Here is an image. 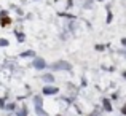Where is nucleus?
I'll return each instance as SVG.
<instances>
[{
  "instance_id": "1",
  "label": "nucleus",
  "mask_w": 126,
  "mask_h": 116,
  "mask_svg": "<svg viewBox=\"0 0 126 116\" xmlns=\"http://www.w3.org/2000/svg\"><path fill=\"white\" fill-rule=\"evenodd\" d=\"M48 68L49 72H65V73H72L74 72V67H72V64L69 61H65V59H58V61L51 62V64H48Z\"/></svg>"
},
{
  "instance_id": "2",
  "label": "nucleus",
  "mask_w": 126,
  "mask_h": 116,
  "mask_svg": "<svg viewBox=\"0 0 126 116\" xmlns=\"http://www.w3.org/2000/svg\"><path fill=\"white\" fill-rule=\"evenodd\" d=\"M43 102H45V99H43L42 94H35L32 97V103H34V110H35V115L37 116H48V113L43 108Z\"/></svg>"
},
{
  "instance_id": "3",
  "label": "nucleus",
  "mask_w": 126,
  "mask_h": 116,
  "mask_svg": "<svg viewBox=\"0 0 126 116\" xmlns=\"http://www.w3.org/2000/svg\"><path fill=\"white\" fill-rule=\"evenodd\" d=\"M32 67H34L35 72H45L48 68V62H46L45 57H40V56H35L32 59Z\"/></svg>"
},
{
  "instance_id": "4",
  "label": "nucleus",
  "mask_w": 126,
  "mask_h": 116,
  "mask_svg": "<svg viewBox=\"0 0 126 116\" xmlns=\"http://www.w3.org/2000/svg\"><path fill=\"white\" fill-rule=\"evenodd\" d=\"M61 89L56 84H45L42 88V95L43 97H53V95H58Z\"/></svg>"
},
{
  "instance_id": "5",
  "label": "nucleus",
  "mask_w": 126,
  "mask_h": 116,
  "mask_svg": "<svg viewBox=\"0 0 126 116\" xmlns=\"http://www.w3.org/2000/svg\"><path fill=\"white\" fill-rule=\"evenodd\" d=\"M40 79H42L43 83H45V84H54V83H56V77H54V73H53V72H49V70L42 72Z\"/></svg>"
},
{
  "instance_id": "6",
  "label": "nucleus",
  "mask_w": 126,
  "mask_h": 116,
  "mask_svg": "<svg viewBox=\"0 0 126 116\" xmlns=\"http://www.w3.org/2000/svg\"><path fill=\"white\" fill-rule=\"evenodd\" d=\"M102 110H104L105 113H112V111H113V105H112V100L109 97L102 99Z\"/></svg>"
},
{
  "instance_id": "7",
  "label": "nucleus",
  "mask_w": 126,
  "mask_h": 116,
  "mask_svg": "<svg viewBox=\"0 0 126 116\" xmlns=\"http://www.w3.org/2000/svg\"><path fill=\"white\" fill-rule=\"evenodd\" d=\"M35 56H37L35 49H26V51L19 52V57H21V59H34Z\"/></svg>"
},
{
  "instance_id": "8",
  "label": "nucleus",
  "mask_w": 126,
  "mask_h": 116,
  "mask_svg": "<svg viewBox=\"0 0 126 116\" xmlns=\"http://www.w3.org/2000/svg\"><path fill=\"white\" fill-rule=\"evenodd\" d=\"M11 24H13V19L10 18V14L8 16H2V18H0V26H2V27H10Z\"/></svg>"
},
{
  "instance_id": "9",
  "label": "nucleus",
  "mask_w": 126,
  "mask_h": 116,
  "mask_svg": "<svg viewBox=\"0 0 126 116\" xmlns=\"http://www.w3.org/2000/svg\"><path fill=\"white\" fill-rule=\"evenodd\" d=\"M13 34H15V37H16V40H18V43H24V41H26V34H24V32H21L19 29H15V32H13Z\"/></svg>"
},
{
  "instance_id": "10",
  "label": "nucleus",
  "mask_w": 126,
  "mask_h": 116,
  "mask_svg": "<svg viewBox=\"0 0 126 116\" xmlns=\"http://www.w3.org/2000/svg\"><path fill=\"white\" fill-rule=\"evenodd\" d=\"M15 113H16V116H27L29 115V108L26 107V105H22V107H18V108H16Z\"/></svg>"
},
{
  "instance_id": "11",
  "label": "nucleus",
  "mask_w": 126,
  "mask_h": 116,
  "mask_svg": "<svg viewBox=\"0 0 126 116\" xmlns=\"http://www.w3.org/2000/svg\"><path fill=\"white\" fill-rule=\"evenodd\" d=\"M16 108H18V103H16V102H8V103H5V108H3V110H6V111H15Z\"/></svg>"
},
{
  "instance_id": "12",
  "label": "nucleus",
  "mask_w": 126,
  "mask_h": 116,
  "mask_svg": "<svg viewBox=\"0 0 126 116\" xmlns=\"http://www.w3.org/2000/svg\"><path fill=\"white\" fill-rule=\"evenodd\" d=\"M112 21H113V13L110 11V5H107V19H105V22L110 24Z\"/></svg>"
},
{
  "instance_id": "13",
  "label": "nucleus",
  "mask_w": 126,
  "mask_h": 116,
  "mask_svg": "<svg viewBox=\"0 0 126 116\" xmlns=\"http://www.w3.org/2000/svg\"><path fill=\"white\" fill-rule=\"evenodd\" d=\"M8 46H10V40L5 38V37H2V38H0V48H8Z\"/></svg>"
},
{
  "instance_id": "14",
  "label": "nucleus",
  "mask_w": 126,
  "mask_h": 116,
  "mask_svg": "<svg viewBox=\"0 0 126 116\" xmlns=\"http://www.w3.org/2000/svg\"><path fill=\"white\" fill-rule=\"evenodd\" d=\"M107 46H109V45H102V43H97V45H94V49H96V51H99V52H102V51H105V49H107Z\"/></svg>"
},
{
  "instance_id": "15",
  "label": "nucleus",
  "mask_w": 126,
  "mask_h": 116,
  "mask_svg": "<svg viewBox=\"0 0 126 116\" xmlns=\"http://www.w3.org/2000/svg\"><path fill=\"white\" fill-rule=\"evenodd\" d=\"M93 5H94V0H85L83 2V8L85 10H91Z\"/></svg>"
},
{
  "instance_id": "16",
  "label": "nucleus",
  "mask_w": 126,
  "mask_h": 116,
  "mask_svg": "<svg viewBox=\"0 0 126 116\" xmlns=\"http://www.w3.org/2000/svg\"><path fill=\"white\" fill-rule=\"evenodd\" d=\"M109 99H110L112 102H113V100H117V99H118V92H112V94H110V97H109Z\"/></svg>"
},
{
  "instance_id": "17",
  "label": "nucleus",
  "mask_w": 126,
  "mask_h": 116,
  "mask_svg": "<svg viewBox=\"0 0 126 116\" xmlns=\"http://www.w3.org/2000/svg\"><path fill=\"white\" fill-rule=\"evenodd\" d=\"M72 5H74V0H67V5H65V8L70 10V8H72Z\"/></svg>"
},
{
  "instance_id": "18",
  "label": "nucleus",
  "mask_w": 126,
  "mask_h": 116,
  "mask_svg": "<svg viewBox=\"0 0 126 116\" xmlns=\"http://www.w3.org/2000/svg\"><path fill=\"white\" fill-rule=\"evenodd\" d=\"M120 45L123 46V48H126V37H123V38L120 40Z\"/></svg>"
},
{
  "instance_id": "19",
  "label": "nucleus",
  "mask_w": 126,
  "mask_h": 116,
  "mask_svg": "<svg viewBox=\"0 0 126 116\" xmlns=\"http://www.w3.org/2000/svg\"><path fill=\"white\" fill-rule=\"evenodd\" d=\"M120 113L123 115V116H126V103L123 105V107H121V110H120Z\"/></svg>"
},
{
  "instance_id": "20",
  "label": "nucleus",
  "mask_w": 126,
  "mask_h": 116,
  "mask_svg": "<svg viewBox=\"0 0 126 116\" xmlns=\"http://www.w3.org/2000/svg\"><path fill=\"white\" fill-rule=\"evenodd\" d=\"M121 78H123L125 81H126V70H123V72H121Z\"/></svg>"
},
{
  "instance_id": "21",
  "label": "nucleus",
  "mask_w": 126,
  "mask_h": 116,
  "mask_svg": "<svg viewBox=\"0 0 126 116\" xmlns=\"http://www.w3.org/2000/svg\"><path fill=\"white\" fill-rule=\"evenodd\" d=\"M94 2H104V0H94Z\"/></svg>"
},
{
  "instance_id": "22",
  "label": "nucleus",
  "mask_w": 126,
  "mask_h": 116,
  "mask_svg": "<svg viewBox=\"0 0 126 116\" xmlns=\"http://www.w3.org/2000/svg\"><path fill=\"white\" fill-rule=\"evenodd\" d=\"M56 116H64V115H56Z\"/></svg>"
},
{
  "instance_id": "23",
  "label": "nucleus",
  "mask_w": 126,
  "mask_h": 116,
  "mask_svg": "<svg viewBox=\"0 0 126 116\" xmlns=\"http://www.w3.org/2000/svg\"><path fill=\"white\" fill-rule=\"evenodd\" d=\"M35 2H40V0H35Z\"/></svg>"
},
{
  "instance_id": "24",
  "label": "nucleus",
  "mask_w": 126,
  "mask_h": 116,
  "mask_svg": "<svg viewBox=\"0 0 126 116\" xmlns=\"http://www.w3.org/2000/svg\"><path fill=\"white\" fill-rule=\"evenodd\" d=\"M99 116H104V115H99Z\"/></svg>"
}]
</instances>
